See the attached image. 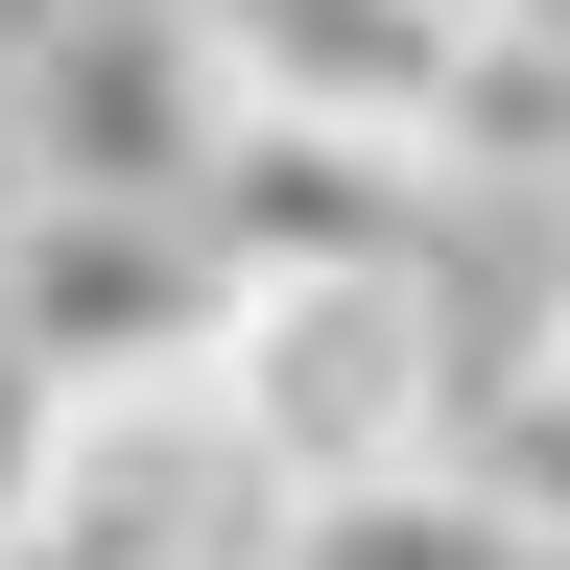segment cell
<instances>
[{
  "label": "cell",
  "instance_id": "2",
  "mask_svg": "<svg viewBox=\"0 0 570 570\" xmlns=\"http://www.w3.org/2000/svg\"><path fill=\"white\" fill-rule=\"evenodd\" d=\"M214 428H238L262 499L333 475H428V404H452V333H428V262H238V333H214Z\"/></svg>",
  "mask_w": 570,
  "mask_h": 570
},
{
  "label": "cell",
  "instance_id": "6",
  "mask_svg": "<svg viewBox=\"0 0 570 570\" xmlns=\"http://www.w3.org/2000/svg\"><path fill=\"white\" fill-rule=\"evenodd\" d=\"M262 570H570V547H547L475 452H428V475H333V499H285Z\"/></svg>",
  "mask_w": 570,
  "mask_h": 570
},
{
  "label": "cell",
  "instance_id": "9",
  "mask_svg": "<svg viewBox=\"0 0 570 570\" xmlns=\"http://www.w3.org/2000/svg\"><path fill=\"white\" fill-rule=\"evenodd\" d=\"M24 214H48V167H24V119H0V262H24Z\"/></svg>",
  "mask_w": 570,
  "mask_h": 570
},
{
  "label": "cell",
  "instance_id": "10",
  "mask_svg": "<svg viewBox=\"0 0 570 570\" xmlns=\"http://www.w3.org/2000/svg\"><path fill=\"white\" fill-rule=\"evenodd\" d=\"M24 24H48V0H0V71H24Z\"/></svg>",
  "mask_w": 570,
  "mask_h": 570
},
{
  "label": "cell",
  "instance_id": "3",
  "mask_svg": "<svg viewBox=\"0 0 570 570\" xmlns=\"http://www.w3.org/2000/svg\"><path fill=\"white\" fill-rule=\"evenodd\" d=\"M0 333H24L71 404H190V381H214V333H238V238H214V214L48 190V214H24V262H0Z\"/></svg>",
  "mask_w": 570,
  "mask_h": 570
},
{
  "label": "cell",
  "instance_id": "1",
  "mask_svg": "<svg viewBox=\"0 0 570 570\" xmlns=\"http://www.w3.org/2000/svg\"><path fill=\"white\" fill-rule=\"evenodd\" d=\"M238 71V119H333V142H428V167H547L570 142V48L523 0H167Z\"/></svg>",
  "mask_w": 570,
  "mask_h": 570
},
{
  "label": "cell",
  "instance_id": "8",
  "mask_svg": "<svg viewBox=\"0 0 570 570\" xmlns=\"http://www.w3.org/2000/svg\"><path fill=\"white\" fill-rule=\"evenodd\" d=\"M475 475H499V499H523V523L570 547V333L523 356V381H499V428H475Z\"/></svg>",
  "mask_w": 570,
  "mask_h": 570
},
{
  "label": "cell",
  "instance_id": "11",
  "mask_svg": "<svg viewBox=\"0 0 570 570\" xmlns=\"http://www.w3.org/2000/svg\"><path fill=\"white\" fill-rule=\"evenodd\" d=\"M547 333H570V309H547Z\"/></svg>",
  "mask_w": 570,
  "mask_h": 570
},
{
  "label": "cell",
  "instance_id": "7",
  "mask_svg": "<svg viewBox=\"0 0 570 570\" xmlns=\"http://www.w3.org/2000/svg\"><path fill=\"white\" fill-rule=\"evenodd\" d=\"M96 428H119V404H71V381H48V356H24V333H0V547H24V523H48V499H71V452H96Z\"/></svg>",
  "mask_w": 570,
  "mask_h": 570
},
{
  "label": "cell",
  "instance_id": "4",
  "mask_svg": "<svg viewBox=\"0 0 570 570\" xmlns=\"http://www.w3.org/2000/svg\"><path fill=\"white\" fill-rule=\"evenodd\" d=\"M0 119H24L48 190H119V214H214V167H238V71L167 0H48L24 71H0Z\"/></svg>",
  "mask_w": 570,
  "mask_h": 570
},
{
  "label": "cell",
  "instance_id": "5",
  "mask_svg": "<svg viewBox=\"0 0 570 570\" xmlns=\"http://www.w3.org/2000/svg\"><path fill=\"white\" fill-rule=\"evenodd\" d=\"M428 214H452V167L428 142H333V119H238V167H214L238 262H428Z\"/></svg>",
  "mask_w": 570,
  "mask_h": 570
}]
</instances>
